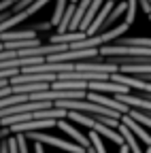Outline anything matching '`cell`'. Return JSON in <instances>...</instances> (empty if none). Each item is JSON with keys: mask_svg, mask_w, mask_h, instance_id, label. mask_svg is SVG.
<instances>
[{"mask_svg": "<svg viewBox=\"0 0 151 153\" xmlns=\"http://www.w3.org/2000/svg\"><path fill=\"white\" fill-rule=\"evenodd\" d=\"M28 138H32L34 143H41V145H53L58 149H64L68 153H87V149H83L81 145L77 143H68V140H62V138H55L51 134H43V132H32V134H26Z\"/></svg>", "mask_w": 151, "mask_h": 153, "instance_id": "cell-1", "label": "cell"}, {"mask_svg": "<svg viewBox=\"0 0 151 153\" xmlns=\"http://www.w3.org/2000/svg\"><path fill=\"white\" fill-rule=\"evenodd\" d=\"M111 11H115V4H113V0H106V2H104V7H102V9H100V13H98V17L94 19V24H91V26H89V30L85 32L89 38L98 36L96 32H98V30H100V28L106 24V19L111 17Z\"/></svg>", "mask_w": 151, "mask_h": 153, "instance_id": "cell-2", "label": "cell"}, {"mask_svg": "<svg viewBox=\"0 0 151 153\" xmlns=\"http://www.w3.org/2000/svg\"><path fill=\"white\" fill-rule=\"evenodd\" d=\"M89 91L94 94H115V96H123L128 94L126 85H119L115 81H98V83H89Z\"/></svg>", "mask_w": 151, "mask_h": 153, "instance_id": "cell-3", "label": "cell"}, {"mask_svg": "<svg viewBox=\"0 0 151 153\" xmlns=\"http://www.w3.org/2000/svg\"><path fill=\"white\" fill-rule=\"evenodd\" d=\"M87 38V34L85 32H66V34H53L51 38H49V43L51 45H66V47H70V45H74V43H81V41H85Z\"/></svg>", "mask_w": 151, "mask_h": 153, "instance_id": "cell-4", "label": "cell"}, {"mask_svg": "<svg viewBox=\"0 0 151 153\" xmlns=\"http://www.w3.org/2000/svg\"><path fill=\"white\" fill-rule=\"evenodd\" d=\"M58 130H64L68 136H72L74 140H77V145H81L83 149H89L91 147V140H89V136H85V134H81L74 126H70V123H66L64 119L62 121H58Z\"/></svg>", "mask_w": 151, "mask_h": 153, "instance_id": "cell-5", "label": "cell"}, {"mask_svg": "<svg viewBox=\"0 0 151 153\" xmlns=\"http://www.w3.org/2000/svg\"><path fill=\"white\" fill-rule=\"evenodd\" d=\"M121 123H123V126H128L132 132H134V136H138L147 147H151V134H149V132H147L138 121H134V119L130 117V115H123V117H121Z\"/></svg>", "mask_w": 151, "mask_h": 153, "instance_id": "cell-6", "label": "cell"}, {"mask_svg": "<svg viewBox=\"0 0 151 153\" xmlns=\"http://www.w3.org/2000/svg\"><path fill=\"white\" fill-rule=\"evenodd\" d=\"M32 38H39L36 36V30H17V32H2V43H13V41H32Z\"/></svg>", "mask_w": 151, "mask_h": 153, "instance_id": "cell-7", "label": "cell"}, {"mask_svg": "<svg viewBox=\"0 0 151 153\" xmlns=\"http://www.w3.org/2000/svg\"><path fill=\"white\" fill-rule=\"evenodd\" d=\"M128 30H130V24H126V22H123L121 26H115V28H111V30L102 32V34H100V38H102V45L113 43V41L117 43V41H119V38H121V36H123Z\"/></svg>", "mask_w": 151, "mask_h": 153, "instance_id": "cell-8", "label": "cell"}, {"mask_svg": "<svg viewBox=\"0 0 151 153\" xmlns=\"http://www.w3.org/2000/svg\"><path fill=\"white\" fill-rule=\"evenodd\" d=\"M102 2H104V0H94V2H91V7H89V11H87V13H85V17H83V24H81V28H79L81 32H87V30H89V26L94 24V19H96V17H98V13H100V9L104 7Z\"/></svg>", "mask_w": 151, "mask_h": 153, "instance_id": "cell-9", "label": "cell"}, {"mask_svg": "<svg viewBox=\"0 0 151 153\" xmlns=\"http://www.w3.org/2000/svg\"><path fill=\"white\" fill-rule=\"evenodd\" d=\"M117 132L121 134L123 143H126V145L130 147V153H143V149L138 147V143H136V138H134V132H132V130H130L128 126H123V123H121V126L117 128Z\"/></svg>", "mask_w": 151, "mask_h": 153, "instance_id": "cell-10", "label": "cell"}, {"mask_svg": "<svg viewBox=\"0 0 151 153\" xmlns=\"http://www.w3.org/2000/svg\"><path fill=\"white\" fill-rule=\"evenodd\" d=\"M115 45H128V47H143V49H151V38H143V36H134V38H119Z\"/></svg>", "mask_w": 151, "mask_h": 153, "instance_id": "cell-11", "label": "cell"}, {"mask_svg": "<svg viewBox=\"0 0 151 153\" xmlns=\"http://www.w3.org/2000/svg\"><path fill=\"white\" fill-rule=\"evenodd\" d=\"M66 9H68L66 0H58V4H55V11H53V19H51V24H53V26H60V22H62V17H64Z\"/></svg>", "mask_w": 151, "mask_h": 153, "instance_id": "cell-12", "label": "cell"}, {"mask_svg": "<svg viewBox=\"0 0 151 153\" xmlns=\"http://www.w3.org/2000/svg\"><path fill=\"white\" fill-rule=\"evenodd\" d=\"M26 134H17V145H19V153H28V145H26Z\"/></svg>", "mask_w": 151, "mask_h": 153, "instance_id": "cell-13", "label": "cell"}, {"mask_svg": "<svg viewBox=\"0 0 151 153\" xmlns=\"http://www.w3.org/2000/svg\"><path fill=\"white\" fill-rule=\"evenodd\" d=\"M9 153H19V145H17V136L9 138Z\"/></svg>", "mask_w": 151, "mask_h": 153, "instance_id": "cell-14", "label": "cell"}, {"mask_svg": "<svg viewBox=\"0 0 151 153\" xmlns=\"http://www.w3.org/2000/svg\"><path fill=\"white\" fill-rule=\"evenodd\" d=\"M51 26H53L51 22H43V24H39V26H34V30H36V32H45V30L51 28Z\"/></svg>", "mask_w": 151, "mask_h": 153, "instance_id": "cell-15", "label": "cell"}, {"mask_svg": "<svg viewBox=\"0 0 151 153\" xmlns=\"http://www.w3.org/2000/svg\"><path fill=\"white\" fill-rule=\"evenodd\" d=\"M0 153H9V140H2V145H0Z\"/></svg>", "mask_w": 151, "mask_h": 153, "instance_id": "cell-16", "label": "cell"}, {"mask_svg": "<svg viewBox=\"0 0 151 153\" xmlns=\"http://www.w3.org/2000/svg\"><path fill=\"white\" fill-rule=\"evenodd\" d=\"M9 7H15V4H13V0H2V11L9 9Z\"/></svg>", "mask_w": 151, "mask_h": 153, "instance_id": "cell-17", "label": "cell"}, {"mask_svg": "<svg viewBox=\"0 0 151 153\" xmlns=\"http://www.w3.org/2000/svg\"><path fill=\"white\" fill-rule=\"evenodd\" d=\"M34 151H36V153H45V149H43L41 143H36V145H34Z\"/></svg>", "mask_w": 151, "mask_h": 153, "instance_id": "cell-18", "label": "cell"}, {"mask_svg": "<svg viewBox=\"0 0 151 153\" xmlns=\"http://www.w3.org/2000/svg\"><path fill=\"white\" fill-rule=\"evenodd\" d=\"M145 153H151V147H147V151H145Z\"/></svg>", "mask_w": 151, "mask_h": 153, "instance_id": "cell-19", "label": "cell"}, {"mask_svg": "<svg viewBox=\"0 0 151 153\" xmlns=\"http://www.w3.org/2000/svg\"><path fill=\"white\" fill-rule=\"evenodd\" d=\"M72 2H77V0H72Z\"/></svg>", "mask_w": 151, "mask_h": 153, "instance_id": "cell-20", "label": "cell"}, {"mask_svg": "<svg viewBox=\"0 0 151 153\" xmlns=\"http://www.w3.org/2000/svg\"><path fill=\"white\" fill-rule=\"evenodd\" d=\"M149 19H151V15H149Z\"/></svg>", "mask_w": 151, "mask_h": 153, "instance_id": "cell-21", "label": "cell"}, {"mask_svg": "<svg viewBox=\"0 0 151 153\" xmlns=\"http://www.w3.org/2000/svg\"><path fill=\"white\" fill-rule=\"evenodd\" d=\"M113 2H115V0H113Z\"/></svg>", "mask_w": 151, "mask_h": 153, "instance_id": "cell-22", "label": "cell"}, {"mask_svg": "<svg viewBox=\"0 0 151 153\" xmlns=\"http://www.w3.org/2000/svg\"><path fill=\"white\" fill-rule=\"evenodd\" d=\"M149 2H151V0H149Z\"/></svg>", "mask_w": 151, "mask_h": 153, "instance_id": "cell-23", "label": "cell"}]
</instances>
